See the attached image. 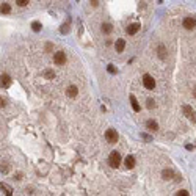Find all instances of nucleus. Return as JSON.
<instances>
[{"instance_id":"obj_1","label":"nucleus","mask_w":196,"mask_h":196,"mask_svg":"<svg viewBox=\"0 0 196 196\" xmlns=\"http://www.w3.org/2000/svg\"><path fill=\"white\" fill-rule=\"evenodd\" d=\"M108 163H110L111 168L119 166V163H121V154L116 152V151H113V152L110 154V157H108Z\"/></svg>"},{"instance_id":"obj_2","label":"nucleus","mask_w":196,"mask_h":196,"mask_svg":"<svg viewBox=\"0 0 196 196\" xmlns=\"http://www.w3.org/2000/svg\"><path fill=\"white\" fill-rule=\"evenodd\" d=\"M54 63L58 64V66L64 64L66 63V54H64V52H57V54H54Z\"/></svg>"},{"instance_id":"obj_3","label":"nucleus","mask_w":196,"mask_h":196,"mask_svg":"<svg viewBox=\"0 0 196 196\" xmlns=\"http://www.w3.org/2000/svg\"><path fill=\"white\" fill-rule=\"evenodd\" d=\"M143 85H145V88L146 89H154V86H155V80L149 75V74H146L145 77H143Z\"/></svg>"},{"instance_id":"obj_4","label":"nucleus","mask_w":196,"mask_h":196,"mask_svg":"<svg viewBox=\"0 0 196 196\" xmlns=\"http://www.w3.org/2000/svg\"><path fill=\"white\" fill-rule=\"evenodd\" d=\"M182 111H184V115L188 118V119H191L193 123L196 121V115H194V110H193L190 105H184V108H182Z\"/></svg>"},{"instance_id":"obj_5","label":"nucleus","mask_w":196,"mask_h":196,"mask_svg":"<svg viewBox=\"0 0 196 196\" xmlns=\"http://www.w3.org/2000/svg\"><path fill=\"white\" fill-rule=\"evenodd\" d=\"M105 138H107V141H108V143H115V141L118 140V134H116V130L108 129L107 132H105Z\"/></svg>"},{"instance_id":"obj_6","label":"nucleus","mask_w":196,"mask_h":196,"mask_svg":"<svg viewBox=\"0 0 196 196\" xmlns=\"http://www.w3.org/2000/svg\"><path fill=\"white\" fill-rule=\"evenodd\" d=\"M184 27H185L187 30L194 28V27H196V19H194V17H185V19H184Z\"/></svg>"},{"instance_id":"obj_7","label":"nucleus","mask_w":196,"mask_h":196,"mask_svg":"<svg viewBox=\"0 0 196 196\" xmlns=\"http://www.w3.org/2000/svg\"><path fill=\"white\" fill-rule=\"evenodd\" d=\"M138 28H140V24H132V25H129L127 27V35H135L137 32H138Z\"/></svg>"},{"instance_id":"obj_8","label":"nucleus","mask_w":196,"mask_h":196,"mask_svg":"<svg viewBox=\"0 0 196 196\" xmlns=\"http://www.w3.org/2000/svg\"><path fill=\"white\" fill-rule=\"evenodd\" d=\"M9 85H11L9 75H8V74H2V86H3V88H8Z\"/></svg>"},{"instance_id":"obj_9","label":"nucleus","mask_w":196,"mask_h":196,"mask_svg":"<svg viewBox=\"0 0 196 196\" xmlns=\"http://www.w3.org/2000/svg\"><path fill=\"white\" fill-rule=\"evenodd\" d=\"M124 163H126L127 168H134V166H135V159H134L132 155H127L126 160H124Z\"/></svg>"},{"instance_id":"obj_10","label":"nucleus","mask_w":196,"mask_h":196,"mask_svg":"<svg viewBox=\"0 0 196 196\" xmlns=\"http://www.w3.org/2000/svg\"><path fill=\"white\" fill-rule=\"evenodd\" d=\"M115 47H116V50H118V52H123V50H124V47H126V41H124V39H118L116 44H115Z\"/></svg>"},{"instance_id":"obj_11","label":"nucleus","mask_w":196,"mask_h":196,"mask_svg":"<svg viewBox=\"0 0 196 196\" xmlns=\"http://www.w3.org/2000/svg\"><path fill=\"white\" fill-rule=\"evenodd\" d=\"M130 102H132V108H134L135 111H140V104H138V100L135 99L134 94H130Z\"/></svg>"},{"instance_id":"obj_12","label":"nucleus","mask_w":196,"mask_h":196,"mask_svg":"<svg viewBox=\"0 0 196 196\" xmlns=\"http://www.w3.org/2000/svg\"><path fill=\"white\" fill-rule=\"evenodd\" d=\"M77 93H78V89H77V86H69L68 88V96H71V97H75L77 96Z\"/></svg>"},{"instance_id":"obj_13","label":"nucleus","mask_w":196,"mask_h":196,"mask_svg":"<svg viewBox=\"0 0 196 196\" xmlns=\"http://www.w3.org/2000/svg\"><path fill=\"white\" fill-rule=\"evenodd\" d=\"M146 126H148V129H149V130H157V129H159L157 123H155V121H152V119H149V121L146 123Z\"/></svg>"},{"instance_id":"obj_14","label":"nucleus","mask_w":196,"mask_h":196,"mask_svg":"<svg viewBox=\"0 0 196 196\" xmlns=\"http://www.w3.org/2000/svg\"><path fill=\"white\" fill-rule=\"evenodd\" d=\"M162 176H163L165 179H171V177L174 176V173L171 171V169H163V173H162Z\"/></svg>"},{"instance_id":"obj_15","label":"nucleus","mask_w":196,"mask_h":196,"mask_svg":"<svg viewBox=\"0 0 196 196\" xmlns=\"http://www.w3.org/2000/svg\"><path fill=\"white\" fill-rule=\"evenodd\" d=\"M44 77L50 80V78H54V77H55V72L52 71V69H46V71H44Z\"/></svg>"},{"instance_id":"obj_16","label":"nucleus","mask_w":196,"mask_h":196,"mask_svg":"<svg viewBox=\"0 0 196 196\" xmlns=\"http://www.w3.org/2000/svg\"><path fill=\"white\" fill-rule=\"evenodd\" d=\"M165 54H166L165 46H163V44H160V46H159V57H160V58H165V57H166Z\"/></svg>"},{"instance_id":"obj_17","label":"nucleus","mask_w":196,"mask_h":196,"mask_svg":"<svg viewBox=\"0 0 196 196\" xmlns=\"http://www.w3.org/2000/svg\"><path fill=\"white\" fill-rule=\"evenodd\" d=\"M102 32L104 33H110L111 32V25L110 24H102Z\"/></svg>"},{"instance_id":"obj_18","label":"nucleus","mask_w":196,"mask_h":196,"mask_svg":"<svg viewBox=\"0 0 196 196\" xmlns=\"http://www.w3.org/2000/svg\"><path fill=\"white\" fill-rule=\"evenodd\" d=\"M9 11H11V6H9L8 3H3V5H2V13H3V14H8Z\"/></svg>"},{"instance_id":"obj_19","label":"nucleus","mask_w":196,"mask_h":196,"mask_svg":"<svg viewBox=\"0 0 196 196\" xmlns=\"http://www.w3.org/2000/svg\"><path fill=\"white\" fill-rule=\"evenodd\" d=\"M32 28H33L35 32H39L43 27H41V24H39V22H33V24H32Z\"/></svg>"},{"instance_id":"obj_20","label":"nucleus","mask_w":196,"mask_h":196,"mask_svg":"<svg viewBox=\"0 0 196 196\" xmlns=\"http://www.w3.org/2000/svg\"><path fill=\"white\" fill-rule=\"evenodd\" d=\"M154 107H155L154 99H148V108H154Z\"/></svg>"},{"instance_id":"obj_21","label":"nucleus","mask_w":196,"mask_h":196,"mask_svg":"<svg viewBox=\"0 0 196 196\" xmlns=\"http://www.w3.org/2000/svg\"><path fill=\"white\" fill-rule=\"evenodd\" d=\"M176 196H190L188 194V191L187 190H180V191H177V194Z\"/></svg>"},{"instance_id":"obj_22","label":"nucleus","mask_w":196,"mask_h":196,"mask_svg":"<svg viewBox=\"0 0 196 196\" xmlns=\"http://www.w3.org/2000/svg\"><path fill=\"white\" fill-rule=\"evenodd\" d=\"M19 6H25V5H27L28 3V0H17V2H16Z\"/></svg>"},{"instance_id":"obj_23","label":"nucleus","mask_w":196,"mask_h":196,"mask_svg":"<svg viewBox=\"0 0 196 196\" xmlns=\"http://www.w3.org/2000/svg\"><path fill=\"white\" fill-rule=\"evenodd\" d=\"M107 69H108V72H110V74H116V69H115L113 64H108V68H107Z\"/></svg>"},{"instance_id":"obj_24","label":"nucleus","mask_w":196,"mask_h":196,"mask_svg":"<svg viewBox=\"0 0 196 196\" xmlns=\"http://www.w3.org/2000/svg\"><path fill=\"white\" fill-rule=\"evenodd\" d=\"M68 30H69V28H68V25H66V24L61 25V33H68Z\"/></svg>"},{"instance_id":"obj_25","label":"nucleus","mask_w":196,"mask_h":196,"mask_svg":"<svg viewBox=\"0 0 196 196\" xmlns=\"http://www.w3.org/2000/svg\"><path fill=\"white\" fill-rule=\"evenodd\" d=\"M8 171V168H6V165H2V173H6Z\"/></svg>"},{"instance_id":"obj_26","label":"nucleus","mask_w":196,"mask_h":196,"mask_svg":"<svg viewBox=\"0 0 196 196\" xmlns=\"http://www.w3.org/2000/svg\"><path fill=\"white\" fill-rule=\"evenodd\" d=\"M46 50H47V52H49V50H52V44H50V43L46 46Z\"/></svg>"},{"instance_id":"obj_27","label":"nucleus","mask_w":196,"mask_h":196,"mask_svg":"<svg viewBox=\"0 0 196 196\" xmlns=\"http://www.w3.org/2000/svg\"><path fill=\"white\" fill-rule=\"evenodd\" d=\"M2 188H5V185H2ZM6 190H8V188H6ZM6 196H11V191H9V190L6 191Z\"/></svg>"},{"instance_id":"obj_28","label":"nucleus","mask_w":196,"mask_h":196,"mask_svg":"<svg viewBox=\"0 0 196 196\" xmlns=\"http://www.w3.org/2000/svg\"><path fill=\"white\" fill-rule=\"evenodd\" d=\"M194 96H196V88H194Z\"/></svg>"}]
</instances>
